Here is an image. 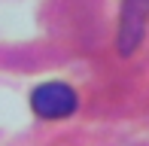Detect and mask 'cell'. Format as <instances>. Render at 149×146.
<instances>
[{"label":"cell","mask_w":149,"mask_h":146,"mask_svg":"<svg viewBox=\"0 0 149 146\" xmlns=\"http://www.w3.org/2000/svg\"><path fill=\"white\" fill-rule=\"evenodd\" d=\"M31 110L40 119H64L76 110V91L67 82H43L31 95Z\"/></svg>","instance_id":"1"},{"label":"cell","mask_w":149,"mask_h":146,"mask_svg":"<svg viewBox=\"0 0 149 146\" xmlns=\"http://www.w3.org/2000/svg\"><path fill=\"white\" fill-rule=\"evenodd\" d=\"M146 18H149V0H125L122 3V18H119V52L122 55L137 49L143 28H146Z\"/></svg>","instance_id":"2"}]
</instances>
